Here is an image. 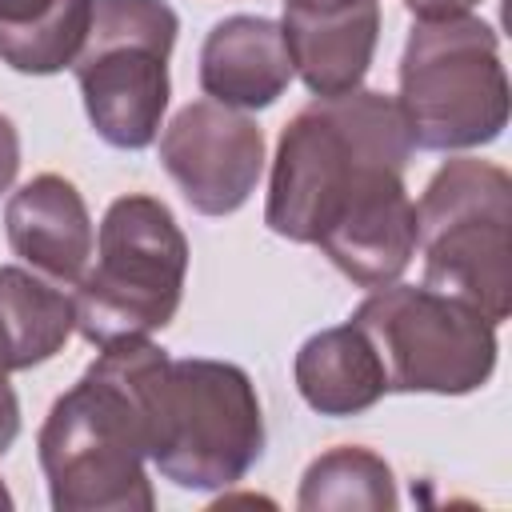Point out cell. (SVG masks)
Here are the masks:
<instances>
[{
  "label": "cell",
  "mask_w": 512,
  "mask_h": 512,
  "mask_svg": "<svg viewBox=\"0 0 512 512\" xmlns=\"http://www.w3.org/2000/svg\"><path fill=\"white\" fill-rule=\"evenodd\" d=\"M92 0H0V60L24 76H56L84 48Z\"/></svg>",
  "instance_id": "cell-16"
},
{
  "label": "cell",
  "mask_w": 512,
  "mask_h": 512,
  "mask_svg": "<svg viewBox=\"0 0 512 512\" xmlns=\"http://www.w3.org/2000/svg\"><path fill=\"white\" fill-rule=\"evenodd\" d=\"M408 156L412 140L396 96L356 88L312 100L276 140L264 224L292 244H316L376 172H404Z\"/></svg>",
  "instance_id": "cell-2"
},
{
  "label": "cell",
  "mask_w": 512,
  "mask_h": 512,
  "mask_svg": "<svg viewBox=\"0 0 512 512\" xmlns=\"http://www.w3.org/2000/svg\"><path fill=\"white\" fill-rule=\"evenodd\" d=\"M280 28L304 88L316 100L348 96L364 88V76L372 68L380 44V0L344 12H316V16L284 12Z\"/></svg>",
  "instance_id": "cell-13"
},
{
  "label": "cell",
  "mask_w": 512,
  "mask_h": 512,
  "mask_svg": "<svg viewBox=\"0 0 512 512\" xmlns=\"http://www.w3.org/2000/svg\"><path fill=\"white\" fill-rule=\"evenodd\" d=\"M36 456L56 512H148L156 504L140 404L104 352L48 408Z\"/></svg>",
  "instance_id": "cell-3"
},
{
  "label": "cell",
  "mask_w": 512,
  "mask_h": 512,
  "mask_svg": "<svg viewBox=\"0 0 512 512\" xmlns=\"http://www.w3.org/2000/svg\"><path fill=\"white\" fill-rule=\"evenodd\" d=\"M92 256L96 264L72 292L76 332L88 344L104 348L172 324L188 276V240L164 200L144 192L112 200Z\"/></svg>",
  "instance_id": "cell-6"
},
{
  "label": "cell",
  "mask_w": 512,
  "mask_h": 512,
  "mask_svg": "<svg viewBox=\"0 0 512 512\" xmlns=\"http://www.w3.org/2000/svg\"><path fill=\"white\" fill-rule=\"evenodd\" d=\"M416 20H448V16H468L480 0H400Z\"/></svg>",
  "instance_id": "cell-19"
},
{
  "label": "cell",
  "mask_w": 512,
  "mask_h": 512,
  "mask_svg": "<svg viewBox=\"0 0 512 512\" xmlns=\"http://www.w3.org/2000/svg\"><path fill=\"white\" fill-rule=\"evenodd\" d=\"M72 332L76 304L60 284L16 264L0 268V364L8 372L52 360Z\"/></svg>",
  "instance_id": "cell-15"
},
{
  "label": "cell",
  "mask_w": 512,
  "mask_h": 512,
  "mask_svg": "<svg viewBox=\"0 0 512 512\" xmlns=\"http://www.w3.org/2000/svg\"><path fill=\"white\" fill-rule=\"evenodd\" d=\"M368 0H284V12H300V16H316V12H344Z\"/></svg>",
  "instance_id": "cell-21"
},
{
  "label": "cell",
  "mask_w": 512,
  "mask_h": 512,
  "mask_svg": "<svg viewBox=\"0 0 512 512\" xmlns=\"http://www.w3.org/2000/svg\"><path fill=\"white\" fill-rule=\"evenodd\" d=\"M352 324L372 340L388 392L468 396L496 372V324L428 284L372 288Z\"/></svg>",
  "instance_id": "cell-8"
},
{
  "label": "cell",
  "mask_w": 512,
  "mask_h": 512,
  "mask_svg": "<svg viewBox=\"0 0 512 512\" xmlns=\"http://www.w3.org/2000/svg\"><path fill=\"white\" fill-rule=\"evenodd\" d=\"M300 400L320 416H356L388 392L372 340L348 320L312 332L292 360Z\"/></svg>",
  "instance_id": "cell-14"
},
{
  "label": "cell",
  "mask_w": 512,
  "mask_h": 512,
  "mask_svg": "<svg viewBox=\"0 0 512 512\" xmlns=\"http://www.w3.org/2000/svg\"><path fill=\"white\" fill-rule=\"evenodd\" d=\"M128 380L148 460L184 492H220L240 484L264 452V412L252 376L240 364L208 356H168L152 336L100 348Z\"/></svg>",
  "instance_id": "cell-1"
},
{
  "label": "cell",
  "mask_w": 512,
  "mask_h": 512,
  "mask_svg": "<svg viewBox=\"0 0 512 512\" xmlns=\"http://www.w3.org/2000/svg\"><path fill=\"white\" fill-rule=\"evenodd\" d=\"M16 172H20V132H16V124L0 112V196L12 188Z\"/></svg>",
  "instance_id": "cell-18"
},
{
  "label": "cell",
  "mask_w": 512,
  "mask_h": 512,
  "mask_svg": "<svg viewBox=\"0 0 512 512\" xmlns=\"http://www.w3.org/2000/svg\"><path fill=\"white\" fill-rule=\"evenodd\" d=\"M400 504L396 496V476L384 456L360 444H340L320 452L304 476H300V496L296 508L304 512H392Z\"/></svg>",
  "instance_id": "cell-17"
},
{
  "label": "cell",
  "mask_w": 512,
  "mask_h": 512,
  "mask_svg": "<svg viewBox=\"0 0 512 512\" xmlns=\"http://www.w3.org/2000/svg\"><path fill=\"white\" fill-rule=\"evenodd\" d=\"M424 284L496 328L512 312V176L476 156L444 160L416 200Z\"/></svg>",
  "instance_id": "cell-5"
},
{
  "label": "cell",
  "mask_w": 512,
  "mask_h": 512,
  "mask_svg": "<svg viewBox=\"0 0 512 512\" xmlns=\"http://www.w3.org/2000/svg\"><path fill=\"white\" fill-rule=\"evenodd\" d=\"M8 508H12V492L0 484V512H8Z\"/></svg>",
  "instance_id": "cell-22"
},
{
  "label": "cell",
  "mask_w": 512,
  "mask_h": 512,
  "mask_svg": "<svg viewBox=\"0 0 512 512\" xmlns=\"http://www.w3.org/2000/svg\"><path fill=\"white\" fill-rule=\"evenodd\" d=\"M160 164L200 216H232L264 172V132L248 112L216 100L184 104L160 136Z\"/></svg>",
  "instance_id": "cell-9"
},
{
  "label": "cell",
  "mask_w": 512,
  "mask_h": 512,
  "mask_svg": "<svg viewBox=\"0 0 512 512\" xmlns=\"http://www.w3.org/2000/svg\"><path fill=\"white\" fill-rule=\"evenodd\" d=\"M4 380H8V368H4V364H0V384H4Z\"/></svg>",
  "instance_id": "cell-23"
},
{
  "label": "cell",
  "mask_w": 512,
  "mask_h": 512,
  "mask_svg": "<svg viewBox=\"0 0 512 512\" xmlns=\"http://www.w3.org/2000/svg\"><path fill=\"white\" fill-rule=\"evenodd\" d=\"M20 436V400H16V388L4 380L0 384V456L16 444Z\"/></svg>",
  "instance_id": "cell-20"
},
{
  "label": "cell",
  "mask_w": 512,
  "mask_h": 512,
  "mask_svg": "<svg viewBox=\"0 0 512 512\" xmlns=\"http://www.w3.org/2000/svg\"><path fill=\"white\" fill-rule=\"evenodd\" d=\"M8 248L60 288H76L96 252V228L80 188L60 172H40L4 204Z\"/></svg>",
  "instance_id": "cell-11"
},
{
  "label": "cell",
  "mask_w": 512,
  "mask_h": 512,
  "mask_svg": "<svg viewBox=\"0 0 512 512\" xmlns=\"http://www.w3.org/2000/svg\"><path fill=\"white\" fill-rule=\"evenodd\" d=\"M292 80L296 68L280 20L236 12L216 20L204 36L200 88L208 100L236 112H260L276 104Z\"/></svg>",
  "instance_id": "cell-12"
},
{
  "label": "cell",
  "mask_w": 512,
  "mask_h": 512,
  "mask_svg": "<svg viewBox=\"0 0 512 512\" xmlns=\"http://www.w3.org/2000/svg\"><path fill=\"white\" fill-rule=\"evenodd\" d=\"M180 16L168 0H92L80 56L72 60L92 132L120 148H148L168 112V56Z\"/></svg>",
  "instance_id": "cell-7"
},
{
  "label": "cell",
  "mask_w": 512,
  "mask_h": 512,
  "mask_svg": "<svg viewBox=\"0 0 512 512\" xmlns=\"http://www.w3.org/2000/svg\"><path fill=\"white\" fill-rule=\"evenodd\" d=\"M396 108L412 148L468 152L508 128V76L496 28L480 16L416 20L400 56Z\"/></svg>",
  "instance_id": "cell-4"
},
{
  "label": "cell",
  "mask_w": 512,
  "mask_h": 512,
  "mask_svg": "<svg viewBox=\"0 0 512 512\" xmlns=\"http://www.w3.org/2000/svg\"><path fill=\"white\" fill-rule=\"evenodd\" d=\"M316 248L356 288L396 284L416 256V200L404 188V172L368 180L324 228Z\"/></svg>",
  "instance_id": "cell-10"
}]
</instances>
